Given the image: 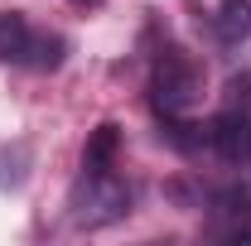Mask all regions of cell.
Here are the masks:
<instances>
[{
  "label": "cell",
  "mask_w": 251,
  "mask_h": 246,
  "mask_svg": "<svg viewBox=\"0 0 251 246\" xmlns=\"http://www.w3.org/2000/svg\"><path fill=\"white\" fill-rule=\"evenodd\" d=\"M150 101H155L159 116H184L203 101V68L198 58L179 49V44H164L155 53V68H150Z\"/></svg>",
  "instance_id": "6da1fadb"
},
{
  "label": "cell",
  "mask_w": 251,
  "mask_h": 246,
  "mask_svg": "<svg viewBox=\"0 0 251 246\" xmlns=\"http://www.w3.org/2000/svg\"><path fill=\"white\" fill-rule=\"evenodd\" d=\"M130 203H135V193H130V184H126L116 169H82L77 184H73V198H68L73 222L87 227V232L121 222L130 213Z\"/></svg>",
  "instance_id": "7a4b0ae2"
},
{
  "label": "cell",
  "mask_w": 251,
  "mask_h": 246,
  "mask_svg": "<svg viewBox=\"0 0 251 246\" xmlns=\"http://www.w3.org/2000/svg\"><path fill=\"white\" fill-rule=\"evenodd\" d=\"M68 58V39L49 29H34L20 10L0 15V63L10 68H34V73H53Z\"/></svg>",
  "instance_id": "3957f363"
},
{
  "label": "cell",
  "mask_w": 251,
  "mask_h": 246,
  "mask_svg": "<svg viewBox=\"0 0 251 246\" xmlns=\"http://www.w3.org/2000/svg\"><path fill=\"white\" fill-rule=\"evenodd\" d=\"M208 150L227 164H251V111H222L208 121Z\"/></svg>",
  "instance_id": "277c9868"
},
{
  "label": "cell",
  "mask_w": 251,
  "mask_h": 246,
  "mask_svg": "<svg viewBox=\"0 0 251 246\" xmlns=\"http://www.w3.org/2000/svg\"><path fill=\"white\" fill-rule=\"evenodd\" d=\"M116 154H121V125L101 121L82 145V169H116Z\"/></svg>",
  "instance_id": "5b68a950"
},
{
  "label": "cell",
  "mask_w": 251,
  "mask_h": 246,
  "mask_svg": "<svg viewBox=\"0 0 251 246\" xmlns=\"http://www.w3.org/2000/svg\"><path fill=\"white\" fill-rule=\"evenodd\" d=\"M213 25H218L222 44H242V39H251V0H218Z\"/></svg>",
  "instance_id": "8992f818"
},
{
  "label": "cell",
  "mask_w": 251,
  "mask_h": 246,
  "mask_svg": "<svg viewBox=\"0 0 251 246\" xmlns=\"http://www.w3.org/2000/svg\"><path fill=\"white\" fill-rule=\"evenodd\" d=\"M73 5H82V10H92V5H101V0H73Z\"/></svg>",
  "instance_id": "52a82bcc"
}]
</instances>
